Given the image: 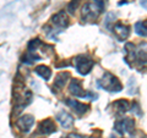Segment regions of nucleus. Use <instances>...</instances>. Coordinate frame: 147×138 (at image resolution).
<instances>
[{
	"instance_id": "f257e3e1",
	"label": "nucleus",
	"mask_w": 147,
	"mask_h": 138,
	"mask_svg": "<svg viewBox=\"0 0 147 138\" xmlns=\"http://www.w3.org/2000/svg\"><path fill=\"white\" fill-rule=\"evenodd\" d=\"M103 9V3L100 0H94L93 3H86L82 7V18L86 21L97 20Z\"/></svg>"
},
{
	"instance_id": "f03ea898",
	"label": "nucleus",
	"mask_w": 147,
	"mask_h": 138,
	"mask_svg": "<svg viewBox=\"0 0 147 138\" xmlns=\"http://www.w3.org/2000/svg\"><path fill=\"white\" fill-rule=\"evenodd\" d=\"M98 84H99V87H102L103 89L109 90V92H120L123 88L120 81L114 75H112L110 72L104 73L103 77L98 81Z\"/></svg>"
},
{
	"instance_id": "7ed1b4c3",
	"label": "nucleus",
	"mask_w": 147,
	"mask_h": 138,
	"mask_svg": "<svg viewBox=\"0 0 147 138\" xmlns=\"http://www.w3.org/2000/svg\"><path fill=\"white\" fill-rule=\"evenodd\" d=\"M93 65H94L93 60L90 58H87V56H84V55H80V56H77L75 59L76 70H77V72L81 73V75H84V76L91 72Z\"/></svg>"
},
{
	"instance_id": "20e7f679",
	"label": "nucleus",
	"mask_w": 147,
	"mask_h": 138,
	"mask_svg": "<svg viewBox=\"0 0 147 138\" xmlns=\"http://www.w3.org/2000/svg\"><path fill=\"white\" fill-rule=\"evenodd\" d=\"M134 126H135V121L130 117H124L120 120L115 121L114 123V128L119 135H125V133H132L134 131Z\"/></svg>"
},
{
	"instance_id": "39448f33",
	"label": "nucleus",
	"mask_w": 147,
	"mask_h": 138,
	"mask_svg": "<svg viewBox=\"0 0 147 138\" xmlns=\"http://www.w3.org/2000/svg\"><path fill=\"white\" fill-rule=\"evenodd\" d=\"M69 90L74 96H96V94L91 93V92H86L82 88V83L81 81L76 80V78H72L70 82V86H69Z\"/></svg>"
},
{
	"instance_id": "423d86ee",
	"label": "nucleus",
	"mask_w": 147,
	"mask_h": 138,
	"mask_svg": "<svg viewBox=\"0 0 147 138\" xmlns=\"http://www.w3.org/2000/svg\"><path fill=\"white\" fill-rule=\"evenodd\" d=\"M33 123H34V117L32 116V115H24V116H21L20 119L16 120L17 128L25 133L30 132L32 126H33Z\"/></svg>"
},
{
	"instance_id": "0eeeda50",
	"label": "nucleus",
	"mask_w": 147,
	"mask_h": 138,
	"mask_svg": "<svg viewBox=\"0 0 147 138\" xmlns=\"http://www.w3.org/2000/svg\"><path fill=\"white\" fill-rule=\"evenodd\" d=\"M112 31L114 32V34H115V37L119 40H125L129 37V34H130V28H129L126 25L120 23V22L114 25Z\"/></svg>"
},
{
	"instance_id": "6e6552de",
	"label": "nucleus",
	"mask_w": 147,
	"mask_h": 138,
	"mask_svg": "<svg viewBox=\"0 0 147 138\" xmlns=\"http://www.w3.org/2000/svg\"><path fill=\"white\" fill-rule=\"evenodd\" d=\"M38 131L42 135H52L53 132L57 131V126H55V123L52 119H45V120L40 121L38 126Z\"/></svg>"
},
{
	"instance_id": "1a4fd4ad",
	"label": "nucleus",
	"mask_w": 147,
	"mask_h": 138,
	"mask_svg": "<svg viewBox=\"0 0 147 138\" xmlns=\"http://www.w3.org/2000/svg\"><path fill=\"white\" fill-rule=\"evenodd\" d=\"M52 22L54 26L59 27V28H66L69 26V17L65 11H59L52 17Z\"/></svg>"
},
{
	"instance_id": "9d476101",
	"label": "nucleus",
	"mask_w": 147,
	"mask_h": 138,
	"mask_svg": "<svg viewBox=\"0 0 147 138\" xmlns=\"http://www.w3.org/2000/svg\"><path fill=\"white\" fill-rule=\"evenodd\" d=\"M65 103H66L69 107H70L77 115H84V114H86V113L90 110V107H88L87 104H82V103L77 102V100H75V99H66Z\"/></svg>"
},
{
	"instance_id": "9b49d317",
	"label": "nucleus",
	"mask_w": 147,
	"mask_h": 138,
	"mask_svg": "<svg viewBox=\"0 0 147 138\" xmlns=\"http://www.w3.org/2000/svg\"><path fill=\"white\" fill-rule=\"evenodd\" d=\"M57 120L60 122V125L66 128V130H69V128H71L74 126V117L71 116L70 114H67L66 111H60L57 114Z\"/></svg>"
},
{
	"instance_id": "f8f14e48",
	"label": "nucleus",
	"mask_w": 147,
	"mask_h": 138,
	"mask_svg": "<svg viewBox=\"0 0 147 138\" xmlns=\"http://www.w3.org/2000/svg\"><path fill=\"white\" fill-rule=\"evenodd\" d=\"M69 78H70V73H69V72H60V73H58L57 77H55V80H54L53 87H55V88H58V89L64 88V86L66 84V82H67Z\"/></svg>"
},
{
	"instance_id": "ddd939ff",
	"label": "nucleus",
	"mask_w": 147,
	"mask_h": 138,
	"mask_svg": "<svg viewBox=\"0 0 147 138\" xmlns=\"http://www.w3.org/2000/svg\"><path fill=\"white\" fill-rule=\"evenodd\" d=\"M112 107L115 109L118 113L123 114V113H126L127 110L130 109V103H129L126 99H119L112 104Z\"/></svg>"
},
{
	"instance_id": "4468645a",
	"label": "nucleus",
	"mask_w": 147,
	"mask_h": 138,
	"mask_svg": "<svg viewBox=\"0 0 147 138\" xmlns=\"http://www.w3.org/2000/svg\"><path fill=\"white\" fill-rule=\"evenodd\" d=\"M34 71H36L37 75L40 76V77H42L43 80H45V81H48L49 78H50V76H52V70H50L48 66H44V65L37 66V67L34 68Z\"/></svg>"
},
{
	"instance_id": "2eb2a0df",
	"label": "nucleus",
	"mask_w": 147,
	"mask_h": 138,
	"mask_svg": "<svg viewBox=\"0 0 147 138\" xmlns=\"http://www.w3.org/2000/svg\"><path fill=\"white\" fill-rule=\"evenodd\" d=\"M134 61L137 64L139 67H145L147 66V53L145 50H140L135 54V59Z\"/></svg>"
},
{
	"instance_id": "dca6fc26",
	"label": "nucleus",
	"mask_w": 147,
	"mask_h": 138,
	"mask_svg": "<svg viewBox=\"0 0 147 138\" xmlns=\"http://www.w3.org/2000/svg\"><path fill=\"white\" fill-rule=\"evenodd\" d=\"M135 32L141 37L147 36V21H140L136 22L135 25Z\"/></svg>"
},
{
	"instance_id": "f3484780",
	"label": "nucleus",
	"mask_w": 147,
	"mask_h": 138,
	"mask_svg": "<svg viewBox=\"0 0 147 138\" xmlns=\"http://www.w3.org/2000/svg\"><path fill=\"white\" fill-rule=\"evenodd\" d=\"M42 44L39 38H36V39H32L31 42L28 43V52H36L37 48L39 47V45Z\"/></svg>"
},
{
	"instance_id": "a211bd4d",
	"label": "nucleus",
	"mask_w": 147,
	"mask_h": 138,
	"mask_svg": "<svg viewBox=\"0 0 147 138\" xmlns=\"http://www.w3.org/2000/svg\"><path fill=\"white\" fill-rule=\"evenodd\" d=\"M80 3H81V0H71L70 3H69V5H67V10L70 13H74L76 11V9L79 7L80 5Z\"/></svg>"
},
{
	"instance_id": "6ab92c4d",
	"label": "nucleus",
	"mask_w": 147,
	"mask_h": 138,
	"mask_svg": "<svg viewBox=\"0 0 147 138\" xmlns=\"http://www.w3.org/2000/svg\"><path fill=\"white\" fill-rule=\"evenodd\" d=\"M65 138H82L80 135H75V133H71V135H69L67 137H65Z\"/></svg>"
},
{
	"instance_id": "aec40b11",
	"label": "nucleus",
	"mask_w": 147,
	"mask_h": 138,
	"mask_svg": "<svg viewBox=\"0 0 147 138\" xmlns=\"http://www.w3.org/2000/svg\"><path fill=\"white\" fill-rule=\"evenodd\" d=\"M91 138H97V137H91Z\"/></svg>"
},
{
	"instance_id": "412c9836",
	"label": "nucleus",
	"mask_w": 147,
	"mask_h": 138,
	"mask_svg": "<svg viewBox=\"0 0 147 138\" xmlns=\"http://www.w3.org/2000/svg\"><path fill=\"white\" fill-rule=\"evenodd\" d=\"M110 138H115V137H110Z\"/></svg>"
}]
</instances>
